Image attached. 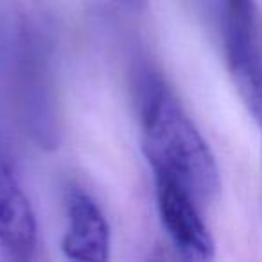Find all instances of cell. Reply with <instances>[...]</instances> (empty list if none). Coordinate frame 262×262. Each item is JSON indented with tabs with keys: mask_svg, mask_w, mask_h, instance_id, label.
<instances>
[{
	"mask_svg": "<svg viewBox=\"0 0 262 262\" xmlns=\"http://www.w3.org/2000/svg\"><path fill=\"white\" fill-rule=\"evenodd\" d=\"M137 106L144 153L153 171L178 180L201 203L214 201L221 190L215 158L165 81L144 72L137 86Z\"/></svg>",
	"mask_w": 262,
	"mask_h": 262,
	"instance_id": "1",
	"label": "cell"
},
{
	"mask_svg": "<svg viewBox=\"0 0 262 262\" xmlns=\"http://www.w3.org/2000/svg\"><path fill=\"white\" fill-rule=\"evenodd\" d=\"M124 4L131 6V8H144L147 4V0H122Z\"/></svg>",
	"mask_w": 262,
	"mask_h": 262,
	"instance_id": "7",
	"label": "cell"
},
{
	"mask_svg": "<svg viewBox=\"0 0 262 262\" xmlns=\"http://www.w3.org/2000/svg\"><path fill=\"white\" fill-rule=\"evenodd\" d=\"M225 18L239 20L244 24L255 22V4L253 0H223Z\"/></svg>",
	"mask_w": 262,
	"mask_h": 262,
	"instance_id": "6",
	"label": "cell"
},
{
	"mask_svg": "<svg viewBox=\"0 0 262 262\" xmlns=\"http://www.w3.org/2000/svg\"><path fill=\"white\" fill-rule=\"evenodd\" d=\"M155 172L158 214L176 250L189 260H210L215 244L200 214L194 194L172 176Z\"/></svg>",
	"mask_w": 262,
	"mask_h": 262,
	"instance_id": "2",
	"label": "cell"
},
{
	"mask_svg": "<svg viewBox=\"0 0 262 262\" xmlns=\"http://www.w3.org/2000/svg\"><path fill=\"white\" fill-rule=\"evenodd\" d=\"M0 244L18 260L33 258L38 244L36 215L8 160L0 153Z\"/></svg>",
	"mask_w": 262,
	"mask_h": 262,
	"instance_id": "4",
	"label": "cell"
},
{
	"mask_svg": "<svg viewBox=\"0 0 262 262\" xmlns=\"http://www.w3.org/2000/svg\"><path fill=\"white\" fill-rule=\"evenodd\" d=\"M69 226L61 241L65 257L72 260L104 262L110 258V226L95 200L81 189L67 194Z\"/></svg>",
	"mask_w": 262,
	"mask_h": 262,
	"instance_id": "3",
	"label": "cell"
},
{
	"mask_svg": "<svg viewBox=\"0 0 262 262\" xmlns=\"http://www.w3.org/2000/svg\"><path fill=\"white\" fill-rule=\"evenodd\" d=\"M225 54L228 70L246 108L262 126V56L253 34V24L225 18Z\"/></svg>",
	"mask_w": 262,
	"mask_h": 262,
	"instance_id": "5",
	"label": "cell"
}]
</instances>
